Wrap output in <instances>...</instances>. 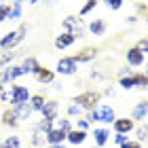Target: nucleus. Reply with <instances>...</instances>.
<instances>
[{
  "instance_id": "27",
  "label": "nucleus",
  "mask_w": 148,
  "mask_h": 148,
  "mask_svg": "<svg viewBox=\"0 0 148 148\" xmlns=\"http://www.w3.org/2000/svg\"><path fill=\"white\" fill-rule=\"evenodd\" d=\"M80 112H83V108H80L78 104H68V116H80Z\"/></svg>"
},
{
  "instance_id": "25",
  "label": "nucleus",
  "mask_w": 148,
  "mask_h": 148,
  "mask_svg": "<svg viewBox=\"0 0 148 148\" xmlns=\"http://www.w3.org/2000/svg\"><path fill=\"white\" fill-rule=\"evenodd\" d=\"M17 57V53L15 51H4L2 55H0V68H2L4 64H9V62H13V59Z\"/></svg>"
},
{
  "instance_id": "43",
  "label": "nucleus",
  "mask_w": 148,
  "mask_h": 148,
  "mask_svg": "<svg viewBox=\"0 0 148 148\" xmlns=\"http://www.w3.org/2000/svg\"><path fill=\"white\" fill-rule=\"evenodd\" d=\"M0 102H2V99H0Z\"/></svg>"
},
{
  "instance_id": "2",
  "label": "nucleus",
  "mask_w": 148,
  "mask_h": 148,
  "mask_svg": "<svg viewBox=\"0 0 148 148\" xmlns=\"http://www.w3.org/2000/svg\"><path fill=\"white\" fill-rule=\"evenodd\" d=\"M99 99H102L99 91H83V93H78V95L72 99V102H74V104H78L83 110H93Z\"/></svg>"
},
{
  "instance_id": "36",
  "label": "nucleus",
  "mask_w": 148,
  "mask_h": 148,
  "mask_svg": "<svg viewBox=\"0 0 148 148\" xmlns=\"http://www.w3.org/2000/svg\"><path fill=\"white\" fill-rule=\"evenodd\" d=\"M121 148H142V144H140L138 140H136V142H131V140H129V142H125Z\"/></svg>"
},
{
  "instance_id": "33",
  "label": "nucleus",
  "mask_w": 148,
  "mask_h": 148,
  "mask_svg": "<svg viewBox=\"0 0 148 148\" xmlns=\"http://www.w3.org/2000/svg\"><path fill=\"white\" fill-rule=\"evenodd\" d=\"M74 129L87 131V129H89V121H87V119H78V121H76V127H74Z\"/></svg>"
},
{
  "instance_id": "37",
  "label": "nucleus",
  "mask_w": 148,
  "mask_h": 148,
  "mask_svg": "<svg viewBox=\"0 0 148 148\" xmlns=\"http://www.w3.org/2000/svg\"><path fill=\"white\" fill-rule=\"evenodd\" d=\"M49 148H66L64 144H55V146H49Z\"/></svg>"
},
{
  "instance_id": "15",
  "label": "nucleus",
  "mask_w": 148,
  "mask_h": 148,
  "mask_svg": "<svg viewBox=\"0 0 148 148\" xmlns=\"http://www.w3.org/2000/svg\"><path fill=\"white\" fill-rule=\"evenodd\" d=\"M66 140H68L70 144L78 146V144H83L85 140H87V131H80V129H72V131H68V136H66Z\"/></svg>"
},
{
  "instance_id": "16",
  "label": "nucleus",
  "mask_w": 148,
  "mask_h": 148,
  "mask_svg": "<svg viewBox=\"0 0 148 148\" xmlns=\"http://www.w3.org/2000/svg\"><path fill=\"white\" fill-rule=\"evenodd\" d=\"M34 76H36V80L38 83H53V78H55V74H53V70H49V68H40L34 72Z\"/></svg>"
},
{
  "instance_id": "5",
  "label": "nucleus",
  "mask_w": 148,
  "mask_h": 148,
  "mask_svg": "<svg viewBox=\"0 0 148 148\" xmlns=\"http://www.w3.org/2000/svg\"><path fill=\"white\" fill-rule=\"evenodd\" d=\"M76 70L78 64L72 57H62L57 62V74H62V76H72V74H76Z\"/></svg>"
},
{
  "instance_id": "9",
  "label": "nucleus",
  "mask_w": 148,
  "mask_h": 148,
  "mask_svg": "<svg viewBox=\"0 0 148 148\" xmlns=\"http://www.w3.org/2000/svg\"><path fill=\"white\" fill-rule=\"evenodd\" d=\"M125 57H127V64L129 66H142L144 64V53L138 49V47H129L125 53Z\"/></svg>"
},
{
  "instance_id": "44",
  "label": "nucleus",
  "mask_w": 148,
  "mask_h": 148,
  "mask_svg": "<svg viewBox=\"0 0 148 148\" xmlns=\"http://www.w3.org/2000/svg\"><path fill=\"white\" fill-rule=\"evenodd\" d=\"M0 87H2V85H0Z\"/></svg>"
},
{
  "instance_id": "12",
  "label": "nucleus",
  "mask_w": 148,
  "mask_h": 148,
  "mask_svg": "<svg viewBox=\"0 0 148 148\" xmlns=\"http://www.w3.org/2000/svg\"><path fill=\"white\" fill-rule=\"evenodd\" d=\"M68 133H64L62 129H57V127H53V129L47 133V142H49V146H55V144H64V140Z\"/></svg>"
},
{
  "instance_id": "10",
  "label": "nucleus",
  "mask_w": 148,
  "mask_h": 148,
  "mask_svg": "<svg viewBox=\"0 0 148 148\" xmlns=\"http://www.w3.org/2000/svg\"><path fill=\"white\" fill-rule=\"evenodd\" d=\"M11 110L15 112V116H17L19 121H28L30 114H32V106H30V102H25V104H15V106H11Z\"/></svg>"
},
{
  "instance_id": "22",
  "label": "nucleus",
  "mask_w": 148,
  "mask_h": 148,
  "mask_svg": "<svg viewBox=\"0 0 148 148\" xmlns=\"http://www.w3.org/2000/svg\"><path fill=\"white\" fill-rule=\"evenodd\" d=\"M30 106H32V112H40L42 106H45V97L40 95V93H38V95H32L30 97Z\"/></svg>"
},
{
  "instance_id": "31",
  "label": "nucleus",
  "mask_w": 148,
  "mask_h": 148,
  "mask_svg": "<svg viewBox=\"0 0 148 148\" xmlns=\"http://www.w3.org/2000/svg\"><path fill=\"white\" fill-rule=\"evenodd\" d=\"M104 2H106V6L112 9V11H119L121 6H123V0H104Z\"/></svg>"
},
{
  "instance_id": "32",
  "label": "nucleus",
  "mask_w": 148,
  "mask_h": 148,
  "mask_svg": "<svg viewBox=\"0 0 148 148\" xmlns=\"http://www.w3.org/2000/svg\"><path fill=\"white\" fill-rule=\"evenodd\" d=\"M87 121H89V125H91V123H99V112H97V108L89 110V116H87Z\"/></svg>"
},
{
  "instance_id": "18",
  "label": "nucleus",
  "mask_w": 148,
  "mask_h": 148,
  "mask_svg": "<svg viewBox=\"0 0 148 148\" xmlns=\"http://www.w3.org/2000/svg\"><path fill=\"white\" fill-rule=\"evenodd\" d=\"M89 32L93 36H104L106 32V21L104 19H93V21L89 23Z\"/></svg>"
},
{
  "instance_id": "19",
  "label": "nucleus",
  "mask_w": 148,
  "mask_h": 148,
  "mask_svg": "<svg viewBox=\"0 0 148 148\" xmlns=\"http://www.w3.org/2000/svg\"><path fill=\"white\" fill-rule=\"evenodd\" d=\"M93 138H95V146L97 148H102L106 142H108V138H110V131L108 129H93Z\"/></svg>"
},
{
  "instance_id": "1",
  "label": "nucleus",
  "mask_w": 148,
  "mask_h": 148,
  "mask_svg": "<svg viewBox=\"0 0 148 148\" xmlns=\"http://www.w3.org/2000/svg\"><path fill=\"white\" fill-rule=\"evenodd\" d=\"M25 32H28V23H21L17 30L9 32L6 36H2V38H0V49H4V51H13V47H17V45L23 40Z\"/></svg>"
},
{
  "instance_id": "8",
  "label": "nucleus",
  "mask_w": 148,
  "mask_h": 148,
  "mask_svg": "<svg viewBox=\"0 0 148 148\" xmlns=\"http://www.w3.org/2000/svg\"><path fill=\"white\" fill-rule=\"evenodd\" d=\"M95 55H97L95 47H85V49H80L76 55H72V59L76 64H83V62H91V59H95Z\"/></svg>"
},
{
  "instance_id": "3",
  "label": "nucleus",
  "mask_w": 148,
  "mask_h": 148,
  "mask_svg": "<svg viewBox=\"0 0 148 148\" xmlns=\"http://www.w3.org/2000/svg\"><path fill=\"white\" fill-rule=\"evenodd\" d=\"M64 30L72 34L74 38H83L85 36V25H83V19L74 17V15H68L64 19Z\"/></svg>"
},
{
  "instance_id": "13",
  "label": "nucleus",
  "mask_w": 148,
  "mask_h": 148,
  "mask_svg": "<svg viewBox=\"0 0 148 148\" xmlns=\"http://www.w3.org/2000/svg\"><path fill=\"white\" fill-rule=\"evenodd\" d=\"M148 116V102L136 104V108L131 110V121H144Z\"/></svg>"
},
{
  "instance_id": "11",
  "label": "nucleus",
  "mask_w": 148,
  "mask_h": 148,
  "mask_svg": "<svg viewBox=\"0 0 148 148\" xmlns=\"http://www.w3.org/2000/svg\"><path fill=\"white\" fill-rule=\"evenodd\" d=\"M97 112H99V123H114V119H116V116H114V108H112V106H108V104H102V106H99V108H97Z\"/></svg>"
},
{
  "instance_id": "35",
  "label": "nucleus",
  "mask_w": 148,
  "mask_h": 148,
  "mask_svg": "<svg viewBox=\"0 0 148 148\" xmlns=\"http://www.w3.org/2000/svg\"><path fill=\"white\" fill-rule=\"evenodd\" d=\"M136 47H138V49L142 51V53H148V38H140Z\"/></svg>"
},
{
  "instance_id": "34",
  "label": "nucleus",
  "mask_w": 148,
  "mask_h": 148,
  "mask_svg": "<svg viewBox=\"0 0 148 148\" xmlns=\"http://www.w3.org/2000/svg\"><path fill=\"white\" fill-rule=\"evenodd\" d=\"M125 142H129V138H127V133H116V136H114V144L123 146Z\"/></svg>"
},
{
  "instance_id": "29",
  "label": "nucleus",
  "mask_w": 148,
  "mask_h": 148,
  "mask_svg": "<svg viewBox=\"0 0 148 148\" xmlns=\"http://www.w3.org/2000/svg\"><path fill=\"white\" fill-rule=\"evenodd\" d=\"M95 4H97V0H87L85 6L80 9V15H87V13H91L93 9H95Z\"/></svg>"
},
{
  "instance_id": "6",
  "label": "nucleus",
  "mask_w": 148,
  "mask_h": 148,
  "mask_svg": "<svg viewBox=\"0 0 148 148\" xmlns=\"http://www.w3.org/2000/svg\"><path fill=\"white\" fill-rule=\"evenodd\" d=\"M112 127H114V131H116V133H129L133 127H136V123H133L129 116H121V119H114Z\"/></svg>"
},
{
  "instance_id": "7",
  "label": "nucleus",
  "mask_w": 148,
  "mask_h": 148,
  "mask_svg": "<svg viewBox=\"0 0 148 148\" xmlns=\"http://www.w3.org/2000/svg\"><path fill=\"white\" fill-rule=\"evenodd\" d=\"M57 108H59V104L55 102V99H45V106H42V119L47 121H55L57 119Z\"/></svg>"
},
{
  "instance_id": "23",
  "label": "nucleus",
  "mask_w": 148,
  "mask_h": 148,
  "mask_svg": "<svg viewBox=\"0 0 148 148\" xmlns=\"http://www.w3.org/2000/svg\"><path fill=\"white\" fill-rule=\"evenodd\" d=\"M2 148H21V140L17 136H11V138H6L2 142Z\"/></svg>"
},
{
  "instance_id": "38",
  "label": "nucleus",
  "mask_w": 148,
  "mask_h": 148,
  "mask_svg": "<svg viewBox=\"0 0 148 148\" xmlns=\"http://www.w3.org/2000/svg\"><path fill=\"white\" fill-rule=\"evenodd\" d=\"M36 2H38V0H30V4H36Z\"/></svg>"
},
{
  "instance_id": "4",
  "label": "nucleus",
  "mask_w": 148,
  "mask_h": 148,
  "mask_svg": "<svg viewBox=\"0 0 148 148\" xmlns=\"http://www.w3.org/2000/svg\"><path fill=\"white\" fill-rule=\"evenodd\" d=\"M30 91H28V87H23V85H13L11 87V104L15 106V104H25V102H30Z\"/></svg>"
},
{
  "instance_id": "42",
  "label": "nucleus",
  "mask_w": 148,
  "mask_h": 148,
  "mask_svg": "<svg viewBox=\"0 0 148 148\" xmlns=\"http://www.w3.org/2000/svg\"><path fill=\"white\" fill-rule=\"evenodd\" d=\"M93 148H97V146H93Z\"/></svg>"
},
{
  "instance_id": "20",
  "label": "nucleus",
  "mask_w": 148,
  "mask_h": 148,
  "mask_svg": "<svg viewBox=\"0 0 148 148\" xmlns=\"http://www.w3.org/2000/svg\"><path fill=\"white\" fill-rule=\"evenodd\" d=\"M2 125L4 127H17L19 125V119L15 116V112H13L11 108L2 112Z\"/></svg>"
},
{
  "instance_id": "28",
  "label": "nucleus",
  "mask_w": 148,
  "mask_h": 148,
  "mask_svg": "<svg viewBox=\"0 0 148 148\" xmlns=\"http://www.w3.org/2000/svg\"><path fill=\"white\" fill-rule=\"evenodd\" d=\"M36 127H38V129H40V131H45V133H49V131L53 129V121H47V119H42V121H40V123H38Z\"/></svg>"
},
{
  "instance_id": "17",
  "label": "nucleus",
  "mask_w": 148,
  "mask_h": 148,
  "mask_svg": "<svg viewBox=\"0 0 148 148\" xmlns=\"http://www.w3.org/2000/svg\"><path fill=\"white\" fill-rule=\"evenodd\" d=\"M38 68H40V64H38V59H36V57H25V59H23V64H21L23 74H34Z\"/></svg>"
},
{
  "instance_id": "40",
  "label": "nucleus",
  "mask_w": 148,
  "mask_h": 148,
  "mask_svg": "<svg viewBox=\"0 0 148 148\" xmlns=\"http://www.w3.org/2000/svg\"><path fill=\"white\" fill-rule=\"evenodd\" d=\"M0 148H2V142H0Z\"/></svg>"
},
{
  "instance_id": "26",
  "label": "nucleus",
  "mask_w": 148,
  "mask_h": 148,
  "mask_svg": "<svg viewBox=\"0 0 148 148\" xmlns=\"http://www.w3.org/2000/svg\"><path fill=\"white\" fill-rule=\"evenodd\" d=\"M138 142L142 144V142H148V125H142L138 129Z\"/></svg>"
},
{
  "instance_id": "30",
  "label": "nucleus",
  "mask_w": 148,
  "mask_h": 148,
  "mask_svg": "<svg viewBox=\"0 0 148 148\" xmlns=\"http://www.w3.org/2000/svg\"><path fill=\"white\" fill-rule=\"evenodd\" d=\"M9 13H11V4H0V21L9 19Z\"/></svg>"
},
{
  "instance_id": "21",
  "label": "nucleus",
  "mask_w": 148,
  "mask_h": 148,
  "mask_svg": "<svg viewBox=\"0 0 148 148\" xmlns=\"http://www.w3.org/2000/svg\"><path fill=\"white\" fill-rule=\"evenodd\" d=\"M45 140H47V133L40 131L38 127H34V129H32V144H34V146H42Z\"/></svg>"
},
{
  "instance_id": "39",
  "label": "nucleus",
  "mask_w": 148,
  "mask_h": 148,
  "mask_svg": "<svg viewBox=\"0 0 148 148\" xmlns=\"http://www.w3.org/2000/svg\"><path fill=\"white\" fill-rule=\"evenodd\" d=\"M146 25H148V13H146Z\"/></svg>"
},
{
  "instance_id": "24",
  "label": "nucleus",
  "mask_w": 148,
  "mask_h": 148,
  "mask_svg": "<svg viewBox=\"0 0 148 148\" xmlns=\"http://www.w3.org/2000/svg\"><path fill=\"white\" fill-rule=\"evenodd\" d=\"M57 129H62L64 133L72 131V129H74V127H72V121H70L68 116H66V119H59V121H57Z\"/></svg>"
},
{
  "instance_id": "14",
  "label": "nucleus",
  "mask_w": 148,
  "mask_h": 148,
  "mask_svg": "<svg viewBox=\"0 0 148 148\" xmlns=\"http://www.w3.org/2000/svg\"><path fill=\"white\" fill-rule=\"evenodd\" d=\"M74 38L72 34H68V32H62L57 38H55V49H68V47H72L74 45Z\"/></svg>"
},
{
  "instance_id": "41",
  "label": "nucleus",
  "mask_w": 148,
  "mask_h": 148,
  "mask_svg": "<svg viewBox=\"0 0 148 148\" xmlns=\"http://www.w3.org/2000/svg\"><path fill=\"white\" fill-rule=\"evenodd\" d=\"M146 70H148V64H146Z\"/></svg>"
}]
</instances>
